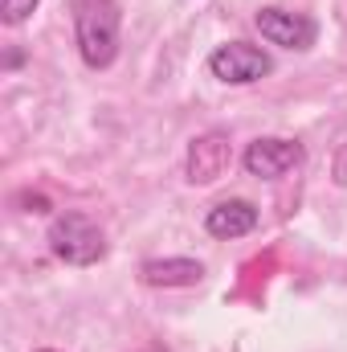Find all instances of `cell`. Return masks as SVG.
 <instances>
[{
	"instance_id": "3957f363",
	"label": "cell",
	"mask_w": 347,
	"mask_h": 352,
	"mask_svg": "<svg viewBox=\"0 0 347 352\" xmlns=\"http://www.w3.org/2000/svg\"><path fill=\"white\" fill-rule=\"evenodd\" d=\"M208 70H213L217 82L250 87V82H261V78L274 70V62H270L265 50L250 45V41H225V45H217V50L208 54Z\"/></svg>"
},
{
	"instance_id": "277c9868",
	"label": "cell",
	"mask_w": 347,
	"mask_h": 352,
	"mask_svg": "<svg viewBox=\"0 0 347 352\" xmlns=\"http://www.w3.org/2000/svg\"><path fill=\"white\" fill-rule=\"evenodd\" d=\"M241 164H246V173L258 176V180H278V176H286L290 168L302 164V144L265 135V140H254V144L246 148Z\"/></svg>"
},
{
	"instance_id": "30bf717a",
	"label": "cell",
	"mask_w": 347,
	"mask_h": 352,
	"mask_svg": "<svg viewBox=\"0 0 347 352\" xmlns=\"http://www.w3.org/2000/svg\"><path fill=\"white\" fill-rule=\"evenodd\" d=\"M331 173H335V184H344V188H347V144L335 152V164H331Z\"/></svg>"
},
{
	"instance_id": "7a4b0ae2",
	"label": "cell",
	"mask_w": 347,
	"mask_h": 352,
	"mask_svg": "<svg viewBox=\"0 0 347 352\" xmlns=\"http://www.w3.org/2000/svg\"><path fill=\"white\" fill-rule=\"evenodd\" d=\"M49 250L66 266H94L106 254V238L86 213H58L49 226Z\"/></svg>"
},
{
	"instance_id": "ba28073f",
	"label": "cell",
	"mask_w": 347,
	"mask_h": 352,
	"mask_svg": "<svg viewBox=\"0 0 347 352\" xmlns=\"http://www.w3.org/2000/svg\"><path fill=\"white\" fill-rule=\"evenodd\" d=\"M139 278L147 287H196L204 278V266L192 258H152L139 266Z\"/></svg>"
},
{
	"instance_id": "52a82bcc",
	"label": "cell",
	"mask_w": 347,
	"mask_h": 352,
	"mask_svg": "<svg viewBox=\"0 0 347 352\" xmlns=\"http://www.w3.org/2000/svg\"><path fill=\"white\" fill-rule=\"evenodd\" d=\"M254 226H258V209H254L250 201H241V197L213 205L208 217H204V230H208L213 238H221V242L246 238V234H254Z\"/></svg>"
},
{
	"instance_id": "5b68a950",
	"label": "cell",
	"mask_w": 347,
	"mask_h": 352,
	"mask_svg": "<svg viewBox=\"0 0 347 352\" xmlns=\"http://www.w3.org/2000/svg\"><path fill=\"white\" fill-rule=\"evenodd\" d=\"M229 164H233V144H229V135L208 131V135H196V140L188 144V180H192V184H213V180H221V176L229 173Z\"/></svg>"
},
{
	"instance_id": "8992f818",
	"label": "cell",
	"mask_w": 347,
	"mask_h": 352,
	"mask_svg": "<svg viewBox=\"0 0 347 352\" xmlns=\"http://www.w3.org/2000/svg\"><path fill=\"white\" fill-rule=\"evenodd\" d=\"M258 33L270 45H282V50H311L315 41V21L302 16V12H286V8H261L254 16Z\"/></svg>"
},
{
	"instance_id": "9c48e42d",
	"label": "cell",
	"mask_w": 347,
	"mask_h": 352,
	"mask_svg": "<svg viewBox=\"0 0 347 352\" xmlns=\"http://www.w3.org/2000/svg\"><path fill=\"white\" fill-rule=\"evenodd\" d=\"M37 4L41 0H0V16H4V25H21L37 12Z\"/></svg>"
},
{
	"instance_id": "6da1fadb",
	"label": "cell",
	"mask_w": 347,
	"mask_h": 352,
	"mask_svg": "<svg viewBox=\"0 0 347 352\" xmlns=\"http://www.w3.org/2000/svg\"><path fill=\"white\" fill-rule=\"evenodd\" d=\"M119 25H123V12L115 0H78L74 37L90 70H106L119 58Z\"/></svg>"
}]
</instances>
